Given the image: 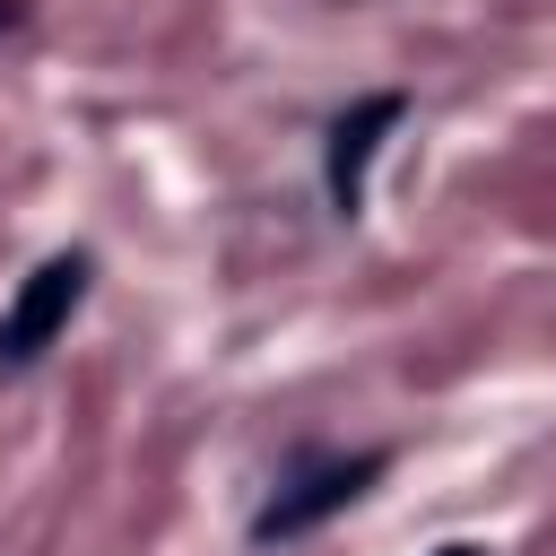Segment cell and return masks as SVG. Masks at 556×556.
Masks as SVG:
<instances>
[{
	"mask_svg": "<svg viewBox=\"0 0 556 556\" xmlns=\"http://www.w3.org/2000/svg\"><path fill=\"white\" fill-rule=\"evenodd\" d=\"M391 469V452H348V460H304L261 513H252V547H278V539H304L313 521H330V513H348L374 478Z\"/></svg>",
	"mask_w": 556,
	"mask_h": 556,
	"instance_id": "1",
	"label": "cell"
},
{
	"mask_svg": "<svg viewBox=\"0 0 556 556\" xmlns=\"http://www.w3.org/2000/svg\"><path fill=\"white\" fill-rule=\"evenodd\" d=\"M87 278H96L87 252H52V261H35V278H26L17 304L0 313V365H35V356L70 330V313L87 304Z\"/></svg>",
	"mask_w": 556,
	"mask_h": 556,
	"instance_id": "2",
	"label": "cell"
},
{
	"mask_svg": "<svg viewBox=\"0 0 556 556\" xmlns=\"http://www.w3.org/2000/svg\"><path fill=\"white\" fill-rule=\"evenodd\" d=\"M382 130H400V96H365V104H348V113L330 122L321 191H330V208H339V217H356V208H365V165H374Z\"/></svg>",
	"mask_w": 556,
	"mask_h": 556,
	"instance_id": "3",
	"label": "cell"
},
{
	"mask_svg": "<svg viewBox=\"0 0 556 556\" xmlns=\"http://www.w3.org/2000/svg\"><path fill=\"white\" fill-rule=\"evenodd\" d=\"M434 556H486V547H460V539H452V547H434Z\"/></svg>",
	"mask_w": 556,
	"mask_h": 556,
	"instance_id": "4",
	"label": "cell"
}]
</instances>
